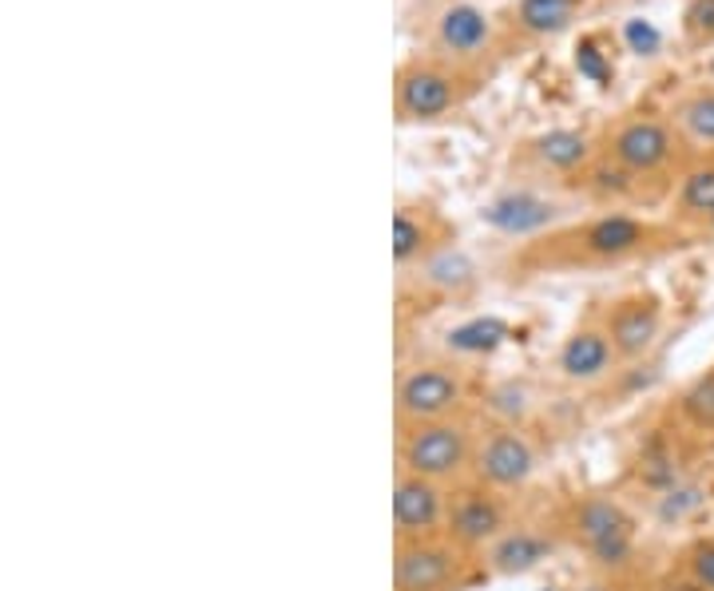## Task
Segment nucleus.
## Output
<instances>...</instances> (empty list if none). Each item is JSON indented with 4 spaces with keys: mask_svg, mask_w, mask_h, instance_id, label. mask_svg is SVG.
<instances>
[{
    "mask_svg": "<svg viewBox=\"0 0 714 591\" xmlns=\"http://www.w3.org/2000/svg\"><path fill=\"white\" fill-rule=\"evenodd\" d=\"M679 571H683L687 580L699 583V588L714 591V536H706V540H694L691 548L683 551Z\"/></svg>",
    "mask_w": 714,
    "mask_h": 591,
    "instance_id": "24",
    "label": "nucleus"
},
{
    "mask_svg": "<svg viewBox=\"0 0 714 591\" xmlns=\"http://www.w3.org/2000/svg\"><path fill=\"white\" fill-rule=\"evenodd\" d=\"M460 551L445 536H425V540H398L393 556V588L398 591H453L460 580Z\"/></svg>",
    "mask_w": 714,
    "mask_h": 591,
    "instance_id": "9",
    "label": "nucleus"
},
{
    "mask_svg": "<svg viewBox=\"0 0 714 591\" xmlns=\"http://www.w3.org/2000/svg\"><path fill=\"white\" fill-rule=\"evenodd\" d=\"M683 231L674 223H655L647 214L603 211L571 223L564 231L532 238L521 255H512L516 270L544 275V270H607V266L659 258L683 243Z\"/></svg>",
    "mask_w": 714,
    "mask_h": 591,
    "instance_id": "1",
    "label": "nucleus"
},
{
    "mask_svg": "<svg viewBox=\"0 0 714 591\" xmlns=\"http://www.w3.org/2000/svg\"><path fill=\"white\" fill-rule=\"evenodd\" d=\"M588 12V0H512L500 9V29H504V44L509 56L516 48H544V44L560 41L564 32L580 24Z\"/></svg>",
    "mask_w": 714,
    "mask_h": 591,
    "instance_id": "8",
    "label": "nucleus"
},
{
    "mask_svg": "<svg viewBox=\"0 0 714 591\" xmlns=\"http://www.w3.org/2000/svg\"><path fill=\"white\" fill-rule=\"evenodd\" d=\"M679 32L687 48H714V0H687Z\"/></svg>",
    "mask_w": 714,
    "mask_h": 591,
    "instance_id": "23",
    "label": "nucleus"
},
{
    "mask_svg": "<svg viewBox=\"0 0 714 591\" xmlns=\"http://www.w3.org/2000/svg\"><path fill=\"white\" fill-rule=\"evenodd\" d=\"M425 52L437 60L453 64L460 71H472L480 80H489L497 64L509 56L500 12H489L477 0H453L428 21Z\"/></svg>",
    "mask_w": 714,
    "mask_h": 591,
    "instance_id": "4",
    "label": "nucleus"
},
{
    "mask_svg": "<svg viewBox=\"0 0 714 591\" xmlns=\"http://www.w3.org/2000/svg\"><path fill=\"white\" fill-rule=\"evenodd\" d=\"M571 528H576V540H580L583 548H592V544L607 540V536H615V532H627V528H632V521H627V512H623L615 500L592 497V500H583L580 509H576V516H571Z\"/></svg>",
    "mask_w": 714,
    "mask_h": 591,
    "instance_id": "21",
    "label": "nucleus"
},
{
    "mask_svg": "<svg viewBox=\"0 0 714 591\" xmlns=\"http://www.w3.org/2000/svg\"><path fill=\"white\" fill-rule=\"evenodd\" d=\"M607 334L620 354V361H635L655 346V337L663 330V302L655 294H627L607 310Z\"/></svg>",
    "mask_w": 714,
    "mask_h": 591,
    "instance_id": "12",
    "label": "nucleus"
},
{
    "mask_svg": "<svg viewBox=\"0 0 714 591\" xmlns=\"http://www.w3.org/2000/svg\"><path fill=\"white\" fill-rule=\"evenodd\" d=\"M437 250H445L440 214L425 203H401L393 211V263H398V270H409L413 263H428Z\"/></svg>",
    "mask_w": 714,
    "mask_h": 591,
    "instance_id": "15",
    "label": "nucleus"
},
{
    "mask_svg": "<svg viewBox=\"0 0 714 591\" xmlns=\"http://www.w3.org/2000/svg\"><path fill=\"white\" fill-rule=\"evenodd\" d=\"M595 155H600V135L583 132V127H548V132L521 140L512 159L532 175H548L556 183H576Z\"/></svg>",
    "mask_w": 714,
    "mask_h": 591,
    "instance_id": "6",
    "label": "nucleus"
},
{
    "mask_svg": "<svg viewBox=\"0 0 714 591\" xmlns=\"http://www.w3.org/2000/svg\"><path fill=\"white\" fill-rule=\"evenodd\" d=\"M576 191H583L592 203L612 207V211H627V207L655 199V187H647L643 179H635L632 171H623V167L612 164L603 152L595 155L592 164H588V171L576 179Z\"/></svg>",
    "mask_w": 714,
    "mask_h": 591,
    "instance_id": "17",
    "label": "nucleus"
},
{
    "mask_svg": "<svg viewBox=\"0 0 714 591\" xmlns=\"http://www.w3.org/2000/svg\"><path fill=\"white\" fill-rule=\"evenodd\" d=\"M472 457H477V445H472L469 425H460L453 417L401 428V441H398L401 472L449 484V480H457L460 472L469 469Z\"/></svg>",
    "mask_w": 714,
    "mask_h": 591,
    "instance_id": "5",
    "label": "nucleus"
},
{
    "mask_svg": "<svg viewBox=\"0 0 714 591\" xmlns=\"http://www.w3.org/2000/svg\"><path fill=\"white\" fill-rule=\"evenodd\" d=\"M671 123L679 127L691 152H714V83H699L671 103Z\"/></svg>",
    "mask_w": 714,
    "mask_h": 591,
    "instance_id": "19",
    "label": "nucleus"
},
{
    "mask_svg": "<svg viewBox=\"0 0 714 591\" xmlns=\"http://www.w3.org/2000/svg\"><path fill=\"white\" fill-rule=\"evenodd\" d=\"M460 401H465V381L453 366H413L398 378L401 428L453 417Z\"/></svg>",
    "mask_w": 714,
    "mask_h": 591,
    "instance_id": "7",
    "label": "nucleus"
},
{
    "mask_svg": "<svg viewBox=\"0 0 714 591\" xmlns=\"http://www.w3.org/2000/svg\"><path fill=\"white\" fill-rule=\"evenodd\" d=\"M600 152L655 191L679 179L694 159L691 143L679 135L671 115L655 112H623L612 120L600 135Z\"/></svg>",
    "mask_w": 714,
    "mask_h": 591,
    "instance_id": "2",
    "label": "nucleus"
},
{
    "mask_svg": "<svg viewBox=\"0 0 714 591\" xmlns=\"http://www.w3.org/2000/svg\"><path fill=\"white\" fill-rule=\"evenodd\" d=\"M532 472H536V449H532V441L524 437L516 425L492 428L489 437L477 445L472 477H477L489 492L524 489Z\"/></svg>",
    "mask_w": 714,
    "mask_h": 591,
    "instance_id": "10",
    "label": "nucleus"
},
{
    "mask_svg": "<svg viewBox=\"0 0 714 591\" xmlns=\"http://www.w3.org/2000/svg\"><path fill=\"white\" fill-rule=\"evenodd\" d=\"M620 366V354L612 346V334L607 326H576L564 337L560 354H556V369H560L564 381H576V386H592L603 381L612 369Z\"/></svg>",
    "mask_w": 714,
    "mask_h": 591,
    "instance_id": "13",
    "label": "nucleus"
},
{
    "mask_svg": "<svg viewBox=\"0 0 714 591\" xmlns=\"http://www.w3.org/2000/svg\"><path fill=\"white\" fill-rule=\"evenodd\" d=\"M711 214H714V152H706V155H694L691 167L674 183L671 223L683 235H694Z\"/></svg>",
    "mask_w": 714,
    "mask_h": 591,
    "instance_id": "16",
    "label": "nucleus"
},
{
    "mask_svg": "<svg viewBox=\"0 0 714 591\" xmlns=\"http://www.w3.org/2000/svg\"><path fill=\"white\" fill-rule=\"evenodd\" d=\"M489 80H480L472 71H460L453 64L417 52L398 64L393 71V120L401 127H433L469 108V100Z\"/></svg>",
    "mask_w": 714,
    "mask_h": 591,
    "instance_id": "3",
    "label": "nucleus"
},
{
    "mask_svg": "<svg viewBox=\"0 0 714 591\" xmlns=\"http://www.w3.org/2000/svg\"><path fill=\"white\" fill-rule=\"evenodd\" d=\"M445 516H449V500H445V489L437 480L398 469V480H393V532H398V540L437 536Z\"/></svg>",
    "mask_w": 714,
    "mask_h": 591,
    "instance_id": "11",
    "label": "nucleus"
},
{
    "mask_svg": "<svg viewBox=\"0 0 714 591\" xmlns=\"http://www.w3.org/2000/svg\"><path fill=\"white\" fill-rule=\"evenodd\" d=\"M674 409H679V421H683L691 433L714 437V366L703 369L694 381H687L679 401H674Z\"/></svg>",
    "mask_w": 714,
    "mask_h": 591,
    "instance_id": "22",
    "label": "nucleus"
},
{
    "mask_svg": "<svg viewBox=\"0 0 714 591\" xmlns=\"http://www.w3.org/2000/svg\"><path fill=\"white\" fill-rule=\"evenodd\" d=\"M694 238H714V214L706 219L703 226H699V231H694Z\"/></svg>",
    "mask_w": 714,
    "mask_h": 591,
    "instance_id": "27",
    "label": "nucleus"
},
{
    "mask_svg": "<svg viewBox=\"0 0 714 591\" xmlns=\"http://www.w3.org/2000/svg\"><path fill=\"white\" fill-rule=\"evenodd\" d=\"M548 551H551V544L544 540L540 532L509 528L489 548V568L497 571V576H521V571H532L540 560H548Z\"/></svg>",
    "mask_w": 714,
    "mask_h": 591,
    "instance_id": "20",
    "label": "nucleus"
},
{
    "mask_svg": "<svg viewBox=\"0 0 714 591\" xmlns=\"http://www.w3.org/2000/svg\"><path fill=\"white\" fill-rule=\"evenodd\" d=\"M659 591H706V588H699V583H694V580H687L683 571H679V576H674V580H667Z\"/></svg>",
    "mask_w": 714,
    "mask_h": 591,
    "instance_id": "26",
    "label": "nucleus"
},
{
    "mask_svg": "<svg viewBox=\"0 0 714 591\" xmlns=\"http://www.w3.org/2000/svg\"><path fill=\"white\" fill-rule=\"evenodd\" d=\"M504 337V326L500 322H472V326H460L453 334V346L457 349H492Z\"/></svg>",
    "mask_w": 714,
    "mask_h": 591,
    "instance_id": "25",
    "label": "nucleus"
},
{
    "mask_svg": "<svg viewBox=\"0 0 714 591\" xmlns=\"http://www.w3.org/2000/svg\"><path fill=\"white\" fill-rule=\"evenodd\" d=\"M504 509L492 492H457L449 500V516H445V536L457 548H484L504 536Z\"/></svg>",
    "mask_w": 714,
    "mask_h": 591,
    "instance_id": "14",
    "label": "nucleus"
},
{
    "mask_svg": "<svg viewBox=\"0 0 714 591\" xmlns=\"http://www.w3.org/2000/svg\"><path fill=\"white\" fill-rule=\"evenodd\" d=\"M560 219V207L548 203L544 194H504L497 203L484 207V223H492L504 235H528V231H540V226H551Z\"/></svg>",
    "mask_w": 714,
    "mask_h": 591,
    "instance_id": "18",
    "label": "nucleus"
}]
</instances>
